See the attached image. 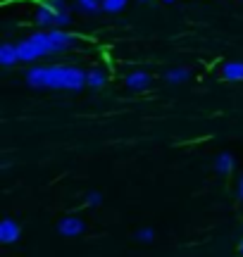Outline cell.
Instances as JSON below:
<instances>
[{
	"label": "cell",
	"instance_id": "obj_1",
	"mask_svg": "<svg viewBox=\"0 0 243 257\" xmlns=\"http://www.w3.org/2000/svg\"><path fill=\"white\" fill-rule=\"evenodd\" d=\"M27 83L31 88L48 91H81L86 88V69L76 64H46L27 69Z\"/></svg>",
	"mask_w": 243,
	"mask_h": 257
},
{
	"label": "cell",
	"instance_id": "obj_2",
	"mask_svg": "<svg viewBox=\"0 0 243 257\" xmlns=\"http://www.w3.org/2000/svg\"><path fill=\"white\" fill-rule=\"evenodd\" d=\"M46 36H48V50H50V55H62V53H67L69 48L74 46V36L60 27L46 31Z\"/></svg>",
	"mask_w": 243,
	"mask_h": 257
},
{
	"label": "cell",
	"instance_id": "obj_3",
	"mask_svg": "<svg viewBox=\"0 0 243 257\" xmlns=\"http://www.w3.org/2000/svg\"><path fill=\"white\" fill-rule=\"evenodd\" d=\"M34 19L41 29H55L57 27V15L55 10L48 5V0H41L36 8H34Z\"/></svg>",
	"mask_w": 243,
	"mask_h": 257
},
{
	"label": "cell",
	"instance_id": "obj_4",
	"mask_svg": "<svg viewBox=\"0 0 243 257\" xmlns=\"http://www.w3.org/2000/svg\"><path fill=\"white\" fill-rule=\"evenodd\" d=\"M86 229L84 219H79L74 214H69L65 219L57 221V231H60V236H67V238H76V236H81Z\"/></svg>",
	"mask_w": 243,
	"mask_h": 257
},
{
	"label": "cell",
	"instance_id": "obj_5",
	"mask_svg": "<svg viewBox=\"0 0 243 257\" xmlns=\"http://www.w3.org/2000/svg\"><path fill=\"white\" fill-rule=\"evenodd\" d=\"M19 238H22V226H19L12 217H5V219L0 221V243L12 245V243H17Z\"/></svg>",
	"mask_w": 243,
	"mask_h": 257
},
{
	"label": "cell",
	"instance_id": "obj_6",
	"mask_svg": "<svg viewBox=\"0 0 243 257\" xmlns=\"http://www.w3.org/2000/svg\"><path fill=\"white\" fill-rule=\"evenodd\" d=\"M124 83H127V88H129L131 93H143L150 88V74L148 72H131L127 74V79H124Z\"/></svg>",
	"mask_w": 243,
	"mask_h": 257
},
{
	"label": "cell",
	"instance_id": "obj_7",
	"mask_svg": "<svg viewBox=\"0 0 243 257\" xmlns=\"http://www.w3.org/2000/svg\"><path fill=\"white\" fill-rule=\"evenodd\" d=\"M48 5L55 10V15H57V27L60 29H65L72 24V5L67 3V0H48Z\"/></svg>",
	"mask_w": 243,
	"mask_h": 257
},
{
	"label": "cell",
	"instance_id": "obj_8",
	"mask_svg": "<svg viewBox=\"0 0 243 257\" xmlns=\"http://www.w3.org/2000/svg\"><path fill=\"white\" fill-rule=\"evenodd\" d=\"M17 50H19V62H34V60H41V53H38L36 43L31 38H24L17 43Z\"/></svg>",
	"mask_w": 243,
	"mask_h": 257
},
{
	"label": "cell",
	"instance_id": "obj_9",
	"mask_svg": "<svg viewBox=\"0 0 243 257\" xmlns=\"http://www.w3.org/2000/svg\"><path fill=\"white\" fill-rule=\"evenodd\" d=\"M222 79L224 81H243V62L241 60H234V62H224L222 64Z\"/></svg>",
	"mask_w": 243,
	"mask_h": 257
},
{
	"label": "cell",
	"instance_id": "obj_10",
	"mask_svg": "<svg viewBox=\"0 0 243 257\" xmlns=\"http://www.w3.org/2000/svg\"><path fill=\"white\" fill-rule=\"evenodd\" d=\"M105 83H107V74H105L100 67H93V69L86 72V88L100 91V88H105Z\"/></svg>",
	"mask_w": 243,
	"mask_h": 257
},
{
	"label": "cell",
	"instance_id": "obj_11",
	"mask_svg": "<svg viewBox=\"0 0 243 257\" xmlns=\"http://www.w3.org/2000/svg\"><path fill=\"white\" fill-rule=\"evenodd\" d=\"M236 169V157L231 153H219L215 157V172L222 176H229Z\"/></svg>",
	"mask_w": 243,
	"mask_h": 257
},
{
	"label": "cell",
	"instance_id": "obj_12",
	"mask_svg": "<svg viewBox=\"0 0 243 257\" xmlns=\"http://www.w3.org/2000/svg\"><path fill=\"white\" fill-rule=\"evenodd\" d=\"M19 62V50L17 43H3L0 46V64L3 67H12Z\"/></svg>",
	"mask_w": 243,
	"mask_h": 257
},
{
	"label": "cell",
	"instance_id": "obj_13",
	"mask_svg": "<svg viewBox=\"0 0 243 257\" xmlns=\"http://www.w3.org/2000/svg\"><path fill=\"white\" fill-rule=\"evenodd\" d=\"M188 79H191V69L188 67H172V69H167L165 72V81L167 83H186Z\"/></svg>",
	"mask_w": 243,
	"mask_h": 257
},
{
	"label": "cell",
	"instance_id": "obj_14",
	"mask_svg": "<svg viewBox=\"0 0 243 257\" xmlns=\"http://www.w3.org/2000/svg\"><path fill=\"white\" fill-rule=\"evenodd\" d=\"M74 8L84 15H98L103 12V0H74Z\"/></svg>",
	"mask_w": 243,
	"mask_h": 257
},
{
	"label": "cell",
	"instance_id": "obj_15",
	"mask_svg": "<svg viewBox=\"0 0 243 257\" xmlns=\"http://www.w3.org/2000/svg\"><path fill=\"white\" fill-rule=\"evenodd\" d=\"M127 3L129 0H103V12L105 15H119V12H124Z\"/></svg>",
	"mask_w": 243,
	"mask_h": 257
},
{
	"label": "cell",
	"instance_id": "obj_16",
	"mask_svg": "<svg viewBox=\"0 0 243 257\" xmlns=\"http://www.w3.org/2000/svg\"><path fill=\"white\" fill-rule=\"evenodd\" d=\"M155 236H158V233H155V229H150V226H141V229L136 231V240H139V243H153Z\"/></svg>",
	"mask_w": 243,
	"mask_h": 257
},
{
	"label": "cell",
	"instance_id": "obj_17",
	"mask_svg": "<svg viewBox=\"0 0 243 257\" xmlns=\"http://www.w3.org/2000/svg\"><path fill=\"white\" fill-rule=\"evenodd\" d=\"M84 202L88 205V207H98V205L103 202V193L100 191H88L86 193V198H84Z\"/></svg>",
	"mask_w": 243,
	"mask_h": 257
},
{
	"label": "cell",
	"instance_id": "obj_18",
	"mask_svg": "<svg viewBox=\"0 0 243 257\" xmlns=\"http://www.w3.org/2000/svg\"><path fill=\"white\" fill-rule=\"evenodd\" d=\"M236 195H238V200H243V174L238 176V184H236Z\"/></svg>",
	"mask_w": 243,
	"mask_h": 257
},
{
	"label": "cell",
	"instance_id": "obj_19",
	"mask_svg": "<svg viewBox=\"0 0 243 257\" xmlns=\"http://www.w3.org/2000/svg\"><path fill=\"white\" fill-rule=\"evenodd\" d=\"M139 5H153V0H136Z\"/></svg>",
	"mask_w": 243,
	"mask_h": 257
},
{
	"label": "cell",
	"instance_id": "obj_20",
	"mask_svg": "<svg viewBox=\"0 0 243 257\" xmlns=\"http://www.w3.org/2000/svg\"><path fill=\"white\" fill-rule=\"evenodd\" d=\"M162 3H167V5H172V3H177V0H162Z\"/></svg>",
	"mask_w": 243,
	"mask_h": 257
},
{
	"label": "cell",
	"instance_id": "obj_21",
	"mask_svg": "<svg viewBox=\"0 0 243 257\" xmlns=\"http://www.w3.org/2000/svg\"><path fill=\"white\" fill-rule=\"evenodd\" d=\"M238 250H241V255H243V240H241V245H238Z\"/></svg>",
	"mask_w": 243,
	"mask_h": 257
}]
</instances>
